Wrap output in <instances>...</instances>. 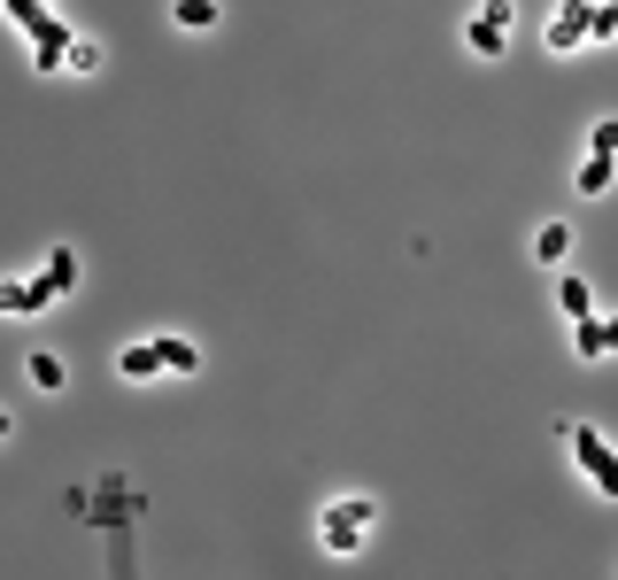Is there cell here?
Returning a JSON list of instances; mask_svg holds the SVG:
<instances>
[{
  "instance_id": "9",
  "label": "cell",
  "mask_w": 618,
  "mask_h": 580,
  "mask_svg": "<svg viewBox=\"0 0 618 580\" xmlns=\"http://www.w3.org/2000/svg\"><path fill=\"white\" fill-rule=\"evenodd\" d=\"M47 302H54L47 279H16V287H9V310H16V317H32V310H47Z\"/></svg>"
},
{
  "instance_id": "17",
  "label": "cell",
  "mask_w": 618,
  "mask_h": 580,
  "mask_svg": "<svg viewBox=\"0 0 618 580\" xmlns=\"http://www.w3.org/2000/svg\"><path fill=\"white\" fill-rule=\"evenodd\" d=\"M603 341H610V357H618V310H610V317H603Z\"/></svg>"
},
{
  "instance_id": "3",
  "label": "cell",
  "mask_w": 618,
  "mask_h": 580,
  "mask_svg": "<svg viewBox=\"0 0 618 580\" xmlns=\"http://www.w3.org/2000/svg\"><path fill=\"white\" fill-rule=\"evenodd\" d=\"M464 47H472V55H487V62L510 47V0H487V9L464 24Z\"/></svg>"
},
{
  "instance_id": "8",
  "label": "cell",
  "mask_w": 618,
  "mask_h": 580,
  "mask_svg": "<svg viewBox=\"0 0 618 580\" xmlns=\"http://www.w3.org/2000/svg\"><path fill=\"white\" fill-rule=\"evenodd\" d=\"M170 24L179 32H217V0H170Z\"/></svg>"
},
{
  "instance_id": "6",
  "label": "cell",
  "mask_w": 618,
  "mask_h": 580,
  "mask_svg": "<svg viewBox=\"0 0 618 580\" xmlns=\"http://www.w3.org/2000/svg\"><path fill=\"white\" fill-rule=\"evenodd\" d=\"M565 256H572V225H542V232H534V264H549V271H557Z\"/></svg>"
},
{
  "instance_id": "10",
  "label": "cell",
  "mask_w": 618,
  "mask_h": 580,
  "mask_svg": "<svg viewBox=\"0 0 618 580\" xmlns=\"http://www.w3.org/2000/svg\"><path fill=\"white\" fill-rule=\"evenodd\" d=\"M557 310L565 317H595V287L587 279H557Z\"/></svg>"
},
{
  "instance_id": "12",
  "label": "cell",
  "mask_w": 618,
  "mask_h": 580,
  "mask_svg": "<svg viewBox=\"0 0 618 580\" xmlns=\"http://www.w3.org/2000/svg\"><path fill=\"white\" fill-rule=\"evenodd\" d=\"M155 349H162V372H194V364H202V349L179 341V334H155Z\"/></svg>"
},
{
  "instance_id": "4",
  "label": "cell",
  "mask_w": 618,
  "mask_h": 580,
  "mask_svg": "<svg viewBox=\"0 0 618 580\" xmlns=\"http://www.w3.org/2000/svg\"><path fill=\"white\" fill-rule=\"evenodd\" d=\"M595 39V0H557V16H549V55Z\"/></svg>"
},
{
  "instance_id": "2",
  "label": "cell",
  "mask_w": 618,
  "mask_h": 580,
  "mask_svg": "<svg viewBox=\"0 0 618 580\" xmlns=\"http://www.w3.org/2000/svg\"><path fill=\"white\" fill-rule=\"evenodd\" d=\"M565 434H572V464H580L603 495H618V457L603 449V434H595V426H565Z\"/></svg>"
},
{
  "instance_id": "11",
  "label": "cell",
  "mask_w": 618,
  "mask_h": 580,
  "mask_svg": "<svg viewBox=\"0 0 618 580\" xmlns=\"http://www.w3.org/2000/svg\"><path fill=\"white\" fill-rule=\"evenodd\" d=\"M610 179H618V155H587L580 162V194H610Z\"/></svg>"
},
{
  "instance_id": "5",
  "label": "cell",
  "mask_w": 618,
  "mask_h": 580,
  "mask_svg": "<svg viewBox=\"0 0 618 580\" xmlns=\"http://www.w3.org/2000/svg\"><path fill=\"white\" fill-rule=\"evenodd\" d=\"M117 372L124 379H162V349L155 341H132V349H117Z\"/></svg>"
},
{
  "instance_id": "18",
  "label": "cell",
  "mask_w": 618,
  "mask_h": 580,
  "mask_svg": "<svg viewBox=\"0 0 618 580\" xmlns=\"http://www.w3.org/2000/svg\"><path fill=\"white\" fill-rule=\"evenodd\" d=\"M595 9H618V0H595Z\"/></svg>"
},
{
  "instance_id": "13",
  "label": "cell",
  "mask_w": 618,
  "mask_h": 580,
  "mask_svg": "<svg viewBox=\"0 0 618 580\" xmlns=\"http://www.w3.org/2000/svg\"><path fill=\"white\" fill-rule=\"evenodd\" d=\"M39 279H47L54 294H70V287H77V256H70V247H54V256H47V271H39Z\"/></svg>"
},
{
  "instance_id": "16",
  "label": "cell",
  "mask_w": 618,
  "mask_h": 580,
  "mask_svg": "<svg viewBox=\"0 0 618 580\" xmlns=\"http://www.w3.org/2000/svg\"><path fill=\"white\" fill-rule=\"evenodd\" d=\"M587 155H618V117H603V124L587 132Z\"/></svg>"
},
{
  "instance_id": "1",
  "label": "cell",
  "mask_w": 618,
  "mask_h": 580,
  "mask_svg": "<svg viewBox=\"0 0 618 580\" xmlns=\"http://www.w3.org/2000/svg\"><path fill=\"white\" fill-rule=\"evenodd\" d=\"M372 527H379L372 495H340V504H325V519H317V542H325V557H356L372 542Z\"/></svg>"
},
{
  "instance_id": "15",
  "label": "cell",
  "mask_w": 618,
  "mask_h": 580,
  "mask_svg": "<svg viewBox=\"0 0 618 580\" xmlns=\"http://www.w3.org/2000/svg\"><path fill=\"white\" fill-rule=\"evenodd\" d=\"M24 372H32V387H39V395H54V387H62V357H47V349H39Z\"/></svg>"
},
{
  "instance_id": "14",
  "label": "cell",
  "mask_w": 618,
  "mask_h": 580,
  "mask_svg": "<svg viewBox=\"0 0 618 580\" xmlns=\"http://www.w3.org/2000/svg\"><path fill=\"white\" fill-rule=\"evenodd\" d=\"M62 70L94 77V70H101V47H94V39H70V47H62Z\"/></svg>"
},
{
  "instance_id": "7",
  "label": "cell",
  "mask_w": 618,
  "mask_h": 580,
  "mask_svg": "<svg viewBox=\"0 0 618 580\" xmlns=\"http://www.w3.org/2000/svg\"><path fill=\"white\" fill-rule=\"evenodd\" d=\"M572 357H580V364L610 357V341H603V317H572Z\"/></svg>"
}]
</instances>
